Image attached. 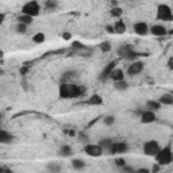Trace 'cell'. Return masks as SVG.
<instances>
[{
	"label": "cell",
	"instance_id": "obj_1",
	"mask_svg": "<svg viewBox=\"0 0 173 173\" xmlns=\"http://www.w3.org/2000/svg\"><path fill=\"white\" fill-rule=\"evenodd\" d=\"M84 93V88L76 84H69V83H61L58 95L60 99H76L80 97Z\"/></svg>",
	"mask_w": 173,
	"mask_h": 173
},
{
	"label": "cell",
	"instance_id": "obj_2",
	"mask_svg": "<svg viewBox=\"0 0 173 173\" xmlns=\"http://www.w3.org/2000/svg\"><path fill=\"white\" fill-rule=\"evenodd\" d=\"M155 161H157V165L160 167H165V165H169L173 160V154H172V145L168 144L165 147L160 149V151L155 155Z\"/></svg>",
	"mask_w": 173,
	"mask_h": 173
},
{
	"label": "cell",
	"instance_id": "obj_3",
	"mask_svg": "<svg viewBox=\"0 0 173 173\" xmlns=\"http://www.w3.org/2000/svg\"><path fill=\"white\" fill-rule=\"evenodd\" d=\"M22 14L23 15H27V16H31L34 19L35 16H38L41 14V6L38 2L33 0V2H27L26 4H23L22 7Z\"/></svg>",
	"mask_w": 173,
	"mask_h": 173
},
{
	"label": "cell",
	"instance_id": "obj_4",
	"mask_svg": "<svg viewBox=\"0 0 173 173\" xmlns=\"http://www.w3.org/2000/svg\"><path fill=\"white\" fill-rule=\"evenodd\" d=\"M157 19L162 22H172L173 20V12L172 8L168 4H160L157 7Z\"/></svg>",
	"mask_w": 173,
	"mask_h": 173
},
{
	"label": "cell",
	"instance_id": "obj_5",
	"mask_svg": "<svg viewBox=\"0 0 173 173\" xmlns=\"http://www.w3.org/2000/svg\"><path fill=\"white\" fill-rule=\"evenodd\" d=\"M144 154L147 155V157H155L157 153L160 151V144H158L155 140H151V141H146L144 142Z\"/></svg>",
	"mask_w": 173,
	"mask_h": 173
},
{
	"label": "cell",
	"instance_id": "obj_6",
	"mask_svg": "<svg viewBox=\"0 0 173 173\" xmlns=\"http://www.w3.org/2000/svg\"><path fill=\"white\" fill-rule=\"evenodd\" d=\"M118 54H119L120 57H123V58H126V60H135L138 56H140V54L135 53L133 50V46H131V45L120 46L119 49H118Z\"/></svg>",
	"mask_w": 173,
	"mask_h": 173
},
{
	"label": "cell",
	"instance_id": "obj_7",
	"mask_svg": "<svg viewBox=\"0 0 173 173\" xmlns=\"http://www.w3.org/2000/svg\"><path fill=\"white\" fill-rule=\"evenodd\" d=\"M84 151H85L87 155L89 157H100L103 154V149H101L99 145H93V144H88L84 146Z\"/></svg>",
	"mask_w": 173,
	"mask_h": 173
},
{
	"label": "cell",
	"instance_id": "obj_8",
	"mask_svg": "<svg viewBox=\"0 0 173 173\" xmlns=\"http://www.w3.org/2000/svg\"><path fill=\"white\" fill-rule=\"evenodd\" d=\"M108 150L111 154H123L128 150V145L126 142H112V145Z\"/></svg>",
	"mask_w": 173,
	"mask_h": 173
},
{
	"label": "cell",
	"instance_id": "obj_9",
	"mask_svg": "<svg viewBox=\"0 0 173 173\" xmlns=\"http://www.w3.org/2000/svg\"><path fill=\"white\" fill-rule=\"evenodd\" d=\"M115 66H116V61H112V62H110L108 65L104 68L103 70H101L100 76H99V81H101V83H106V81L110 79L111 73H112V70L115 69Z\"/></svg>",
	"mask_w": 173,
	"mask_h": 173
},
{
	"label": "cell",
	"instance_id": "obj_10",
	"mask_svg": "<svg viewBox=\"0 0 173 173\" xmlns=\"http://www.w3.org/2000/svg\"><path fill=\"white\" fill-rule=\"evenodd\" d=\"M144 62L142 61H134L131 65H128L127 68V74L128 76H137V74H140L142 70H144Z\"/></svg>",
	"mask_w": 173,
	"mask_h": 173
},
{
	"label": "cell",
	"instance_id": "obj_11",
	"mask_svg": "<svg viewBox=\"0 0 173 173\" xmlns=\"http://www.w3.org/2000/svg\"><path fill=\"white\" fill-rule=\"evenodd\" d=\"M133 29H134V33L137 34V35H141V37H145V35H147L149 34V26H147V23L146 22H135L134 23V26H133Z\"/></svg>",
	"mask_w": 173,
	"mask_h": 173
},
{
	"label": "cell",
	"instance_id": "obj_12",
	"mask_svg": "<svg viewBox=\"0 0 173 173\" xmlns=\"http://www.w3.org/2000/svg\"><path fill=\"white\" fill-rule=\"evenodd\" d=\"M149 34H151L154 37H164L168 34V30H167V27L162 25H153L149 29Z\"/></svg>",
	"mask_w": 173,
	"mask_h": 173
},
{
	"label": "cell",
	"instance_id": "obj_13",
	"mask_svg": "<svg viewBox=\"0 0 173 173\" xmlns=\"http://www.w3.org/2000/svg\"><path fill=\"white\" fill-rule=\"evenodd\" d=\"M153 122H155V114L153 111L146 110L141 114V123L149 124V123H153Z\"/></svg>",
	"mask_w": 173,
	"mask_h": 173
},
{
	"label": "cell",
	"instance_id": "obj_14",
	"mask_svg": "<svg viewBox=\"0 0 173 173\" xmlns=\"http://www.w3.org/2000/svg\"><path fill=\"white\" fill-rule=\"evenodd\" d=\"M85 104L87 106H101V104H103V97H101L100 95L95 93L85 100Z\"/></svg>",
	"mask_w": 173,
	"mask_h": 173
},
{
	"label": "cell",
	"instance_id": "obj_15",
	"mask_svg": "<svg viewBox=\"0 0 173 173\" xmlns=\"http://www.w3.org/2000/svg\"><path fill=\"white\" fill-rule=\"evenodd\" d=\"M112 27H114V33L115 34H119V35L124 34V33H126V30H127L126 25H124V22L122 19H119L118 22H115V25Z\"/></svg>",
	"mask_w": 173,
	"mask_h": 173
},
{
	"label": "cell",
	"instance_id": "obj_16",
	"mask_svg": "<svg viewBox=\"0 0 173 173\" xmlns=\"http://www.w3.org/2000/svg\"><path fill=\"white\" fill-rule=\"evenodd\" d=\"M110 79L114 81V83H118V81H122V80H124V72L122 69H115L112 70V73H111V76H110Z\"/></svg>",
	"mask_w": 173,
	"mask_h": 173
},
{
	"label": "cell",
	"instance_id": "obj_17",
	"mask_svg": "<svg viewBox=\"0 0 173 173\" xmlns=\"http://www.w3.org/2000/svg\"><path fill=\"white\" fill-rule=\"evenodd\" d=\"M157 101L161 104V106H172L173 104V95L172 93H164Z\"/></svg>",
	"mask_w": 173,
	"mask_h": 173
},
{
	"label": "cell",
	"instance_id": "obj_18",
	"mask_svg": "<svg viewBox=\"0 0 173 173\" xmlns=\"http://www.w3.org/2000/svg\"><path fill=\"white\" fill-rule=\"evenodd\" d=\"M12 135L7 133L6 130H0V144H11Z\"/></svg>",
	"mask_w": 173,
	"mask_h": 173
},
{
	"label": "cell",
	"instance_id": "obj_19",
	"mask_svg": "<svg viewBox=\"0 0 173 173\" xmlns=\"http://www.w3.org/2000/svg\"><path fill=\"white\" fill-rule=\"evenodd\" d=\"M146 107H147V110L149 111H158L161 108V104L158 103L157 100H147L146 101Z\"/></svg>",
	"mask_w": 173,
	"mask_h": 173
},
{
	"label": "cell",
	"instance_id": "obj_20",
	"mask_svg": "<svg viewBox=\"0 0 173 173\" xmlns=\"http://www.w3.org/2000/svg\"><path fill=\"white\" fill-rule=\"evenodd\" d=\"M72 154H73V151L69 145H62L60 147V155H62V157H70Z\"/></svg>",
	"mask_w": 173,
	"mask_h": 173
},
{
	"label": "cell",
	"instance_id": "obj_21",
	"mask_svg": "<svg viewBox=\"0 0 173 173\" xmlns=\"http://www.w3.org/2000/svg\"><path fill=\"white\" fill-rule=\"evenodd\" d=\"M33 18L31 16H27V15H23V14H20L19 18H18V23H22V25H26V26H30L33 23Z\"/></svg>",
	"mask_w": 173,
	"mask_h": 173
},
{
	"label": "cell",
	"instance_id": "obj_22",
	"mask_svg": "<svg viewBox=\"0 0 173 173\" xmlns=\"http://www.w3.org/2000/svg\"><path fill=\"white\" fill-rule=\"evenodd\" d=\"M72 167H73V169H76V171H81V169L85 168V162L83 160H80V158H74L72 161Z\"/></svg>",
	"mask_w": 173,
	"mask_h": 173
},
{
	"label": "cell",
	"instance_id": "obj_23",
	"mask_svg": "<svg viewBox=\"0 0 173 173\" xmlns=\"http://www.w3.org/2000/svg\"><path fill=\"white\" fill-rule=\"evenodd\" d=\"M47 171L50 173H60L61 172V165L57 162H49L47 164Z\"/></svg>",
	"mask_w": 173,
	"mask_h": 173
},
{
	"label": "cell",
	"instance_id": "obj_24",
	"mask_svg": "<svg viewBox=\"0 0 173 173\" xmlns=\"http://www.w3.org/2000/svg\"><path fill=\"white\" fill-rule=\"evenodd\" d=\"M111 145H112V140H110V138H103V140H100V142H99V146L103 149V150H108V149L111 147Z\"/></svg>",
	"mask_w": 173,
	"mask_h": 173
},
{
	"label": "cell",
	"instance_id": "obj_25",
	"mask_svg": "<svg viewBox=\"0 0 173 173\" xmlns=\"http://www.w3.org/2000/svg\"><path fill=\"white\" fill-rule=\"evenodd\" d=\"M45 39H46V37H45V34L43 33H35L33 35V42L34 43H43L45 42Z\"/></svg>",
	"mask_w": 173,
	"mask_h": 173
},
{
	"label": "cell",
	"instance_id": "obj_26",
	"mask_svg": "<svg viewBox=\"0 0 173 173\" xmlns=\"http://www.w3.org/2000/svg\"><path fill=\"white\" fill-rule=\"evenodd\" d=\"M114 87H115V89H116V91H126L127 88H128V84H127L124 80H122V81H118V83H115Z\"/></svg>",
	"mask_w": 173,
	"mask_h": 173
},
{
	"label": "cell",
	"instance_id": "obj_27",
	"mask_svg": "<svg viewBox=\"0 0 173 173\" xmlns=\"http://www.w3.org/2000/svg\"><path fill=\"white\" fill-rule=\"evenodd\" d=\"M122 14H123V10H122L120 7H114V8L111 10V16H114V18H120Z\"/></svg>",
	"mask_w": 173,
	"mask_h": 173
},
{
	"label": "cell",
	"instance_id": "obj_28",
	"mask_svg": "<svg viewBox=\"0 0 173 173\" xmlns=\"http://www.w3.org/2000/svg\"><path fill=\"white\" fill-rule=\"evenodd\" d=\"M77 137H79V142H81V144H84V145L89 144V137H88L85 133H79Z\"/></svg>",
	"mask_w": 173,
	"mask_h": 173
},
{
	"label": "cell",
	"instance_id": "obj_29",
	"mask_svg": "<svg viewBox=\"0 0 173 173\" xmlns=\"http://www.w3.org/2000/svg\"><path fill=\"white\" fill-rule=\"evenodd\" d=\"M99 47H100V50L103 53H108L111 50V43L107 42V41H104V42H101L100 45H99Z\"/></svg>",
	"mask_w": 173,
	"mask_h": 173
},
{
	"label": "cell",
	"instance_id": "obj_30",
	"mask_svg": "<svg viewBox=\"0 0 173 173\" xmlns=\"http://www.w3.org/2000/svg\"><path fill=\"white\" fill-rule=\"evenodd\" d=\"M104 124H107V126H112V124L115 123V116L114 115H107V116H104Z\"/></svg>",
	"mask_w": 173,
	"mask_h": 173
},
{
	"label": "cell",
	"instance_id": "obj_31",
	"mask_svg": "<svg viewBox=\"0 0 173 173\" xmlns=\"http://www.w3.org/2000/svg\"><path fill=\"white\" fill-rule=\"evenodd\" d=\"M27 27H29V26L22 25V23H18V25H16V27H15V30H16V33H18V34H26Z\"/></svg>",
	"mask_w": 173,
	"mask_h": 173
},
{
	"label": "cell",
	"instance_id": "obj_32",
	"mask_svg": "<svg viewBox=\"0 0 173 173\" xmlns=\"http://www.w3.org/2000/svg\"><path fill=\"white\" fill-rule=\"evenodd\" d=\"M72 47H73V49L83 50V49H85V45H83V43H81L80 41H74V42L72 43Z\"/></svg>",
	"mask_w": 173,
	"mask_h": 173
},
{
	"label": "cell",
	"instance_id": "obj_33",
	"mask_svg": "<svg viewBox=\"0 0 173 173\" xmlns=\"http://www.w3.org/2000/svg\"><path fill=\"white\" fill-rule=\"evenodd\" d=\"M115 165L119 168H123V167H126V161H124L123 158H116V160H115Z\"/></svg>",
	"mask_w": 173,
	"mask_h": 173
},
{
	"label": "cell",
	"instance_id": "obj_34",
	"mask_svg": "<svg viewBox=\"0 0 173 173\" xmlns=\"http://www.w3.org/2000/svg\"><path fill=\"white\" fill-rule=\"evenodd\" d=\"M76 76V73L74 72H65L62 74V80H65V83H66V80L68 79H70V77H74Z\"/></svg>",
	"mask_w": 173,
	"mask_h": 173
},
{
	"label": "cell",
	"instance_id": "obj_35",
	"mask_svg": "<svg viewBox=\"0 0 173 173\" xmlns=\"http://www.w3.org/2000/svg\"><path fill=\"white\" fill-rule=\"evenodd\" d=\"M62 39H65V41L72 39V34H70V33H64L62 34Z\"/></svg>",
	"mask_w": 173,
	"mask_h": 173
},
{
	"label": "cell",
	"instance_id": "obj_36",
	"mask_svg": "<svg viewBox=\"0 0 173 173\" xmlns=\"http://www.w3.org/2000/svg\"><path fill=\"white\" fill-rule=\"evenodd\" d=\"M134 173H150V171L146 168H141V169H137V171H134Z\"/></svg>",
	"mask_w": 173,
	"mask_h": 173
},
{
	"label": "cell",
	"instance_id": "obj_37",
	"mask_svg": "<svg viewBox=\"0 0 173 173\" xmlns=\"http://www.w3.org/2000/svg\"><path fill=\"white\" fill-rule=\"evenodd\" d=\"M106 31H107L108 34H115V33H114V27L111 26V25H107V26H106Z\"/></svg>",
	"mask_w": 173,
	"mask_h": 173
},
{
	"label": "cell",
	"instance_id": "obj_38",
	"mask_svg": "<svg viewBox=\"0 0 173 173\" xmlns=\"http://www.w3.org/2000/svg\"><path fill=\"white\" fill-rule=\"evenodd\" d=\"M123 173H134V169L133 168H128V167H123Z\"/></svg>",
	"mask_w": 173,
	"mask_h": 173
},
{
	"label": "cell",
	"instance_id": "obj_39",
	"mask_svg": "<svg viewBox=\"0 0 173 173\" xmlns=\"http://www.w3.org/2000/svg\"><path fill=\"white\" fill-rule=\"evenodd\" d=\"M27 70H29V66H27V65H25L23 68H20V74H22V76H25Z\"/></svg>",
	"mask_w": 173,
	"mask_h": 173
},
{
	"label": "cell",
	"instance_id": "obj_40",
	"mask_svg": "<svg viewBox=\"0 0 173 173\" xmlns=\"http://www.w3.org/2000/svg\"><path fill=\"white\" fill-rule=\"evenodd\" d=\"M46 7L47 8H54V7H56V3L54 2H46Z\"/></svg>",
	"mask_w": 173,
	"mask_h": 173
},
{
	"label": "cell",
	"instance_id": "obj_41",
	"mask_svg": "<svg viewBox=\"0 0 173 173\" xmlns=\"http://www.w3.org/2000/svg\"><path fill=\"white\" fill-rule=\"evenodd\" d=\"M4 19H6V14L0 12V26L3 25V22H4Z\"/></svg>",
	"mask_w": 173,
	"mask_h": 173
},
{
	"label": "cell",
	"instance_id": "obj_42",
	"mask_svg": "<svg viewBox=\"0 0 173 173\" xmlns=\"http://www.w3.org/2000/svg\"><path fill=\"white\" fill-rule=\"evenodd\" d=\"M168 68H169V69H173V58H172V57L168 61Z\"/></svg>",
	"mask_w": 173,
	"mask_h": 173
},
{
	"label": "cell",
	"instance_id": "obj_43",
	"mask_svg": "<svg viewBox=\"0 0 173 173\" xmlns=\"http://www.w3.org/2000/svg\"><path fill=\"white\" fill-rule=\"evenodd\" d=\"M68 135L69 137H76V130H69L68 131Z\"/></svg>",
	"mask_w": 173,
	"mask_h": 173
},
{
	"label": "cell",
	"instance_id": "obj_44",
	"mask_svg": "<svg viewBox=\"0 0 173 173\" xmlns=\"http://www.w3.org/2000/svg\"><path fill=\"white\" fill-rule=\"evenodd\" d=\"M96 120H97V118H95V119H93L92 122H91L89 124H88V127H91V126H92V124H93V123H95V122H96Z\"/></svg>",
	"mask_w": 173,
	"mask_h": 173
},
{
	"label": "cell",
	"instance_id": "obj_45",
	"mask_svg": "<svg viewBox=\"0 0 173 173\" xmlns=\"http://www.w3.org/2000/svg\"><path fill=\"white\" fill-rule=\"evenodd\" d=\"M4 173H14L11 169H4Z\"/></svg>",
	"mask_w": 173,
	"mask_h": 173
},
{
	"label": "cell",
	"instance_id": "obj_46",
	"mask_svg": "<svg viewBox=\"0 0 173 173\" xmlns=\"http://www.w3.org/2000/svg\"><path fill=\"white\" fill-rule=\"evenodd\" d=\"M3 56H4V53H3V50H0V58H2Z\"/></svg>",
	"mask_w": 173,
	"mask_h": 173
},
{
	"label": "cell",
	"instance_id": "obj_47",
	"mask_svg": "<svg viewBox=\"0 0 173 173\" xmlns=\"http://www.w3.org/2000/svg\"><path fill=\"white\" fill-rule=\"evenodd\" d=\"M0 173H4V168H0Z\"/></svg>",
	"mask_w": 173,
	"mask_h": 173
},
{
	"label": "cell",
	"instance_id": "obj_48",
	"mask_svg": "<svg viewBox=\"0 0 173 173\" xmlns=\"http://www.w3.org/2000/svg\"><path fill=\"white\" fill-rule=\"evenodd\" d=\"M3 73H4V72H3V70H2V69H0V74H3Z\"/></svg>",
	"mask_w": 173,
	"mask_h": 173
},
{
	"label": "cell",
	"instance_id": "obj_49",
	"mask_svg": "<svg viewBox=\"0 0 173 173\" xmlns=\"http://www.w3.org/2000/svg\"><path fill=\"white\" fill-rule=\"evenodd\" d=\"M0 118H2V116H0Z\"/></svg>",
	"mask_w": 173,
	"mask_h": 173
}]
</instances>
